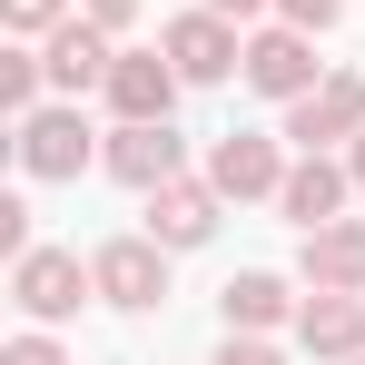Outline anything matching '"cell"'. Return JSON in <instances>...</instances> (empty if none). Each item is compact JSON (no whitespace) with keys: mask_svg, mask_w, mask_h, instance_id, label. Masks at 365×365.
<instances>
[{"mask_svg":"<svg viewBox=\"0 0 365 365\" xmlns=\"http://www.w3.org/2000/svg\"><path fill=\"white\" fill-rule=\"evenodd\" d=\"M10 297H20L30 326H69L79 297H99V277H89L69 247H30V257H10Z\"/></svg>","mask_w":365,"mask_h":365,"instance_id":"cell-1","label":"cell"},{"mask_svg":"<svg viewBox=\"0 0 365 365\" xmlns=\"http://www.w3.org/2000/svg\"><path fill=\"white\" fill-rule=\"evenodd\" d=\"M89 277H99V297H109V306L138 316V306L168 297V247H158V237H109L99 257H89Z\"/></svg>","mask_w":365,"mask_h":365,"instance_id":"cell-2","label":"cell"},{"mask_svg":"<svg viewBox=\"0 0 365 365\" xmlns=\"http://www.w3.org/2000/svg\"><path fill=\"white\" fill-rule=\"evenodd\" d=\"M247 89H267V99H306V89H316V30H297V20L257 30V40H247Z\"/></svg>","mask_w":365,"mask_h":365,"instance_id":"cell-3","label":"cell"},{"mask_svg":"<svg viewBox=\"0 0 365 365\" xmlns=\"http://www.w3.org/2000/svg\"><path fill=\"white\" fill-rule=\"evenodd\" d=\"M40 69H50V89H109V69H119V50H109V30L89 20V10H69L60 30H50V50H40Z\"/></svg>","mask_w":365,"mask_h":365,"instance_id":"cell-4","label":"cell"},{"mask_svg":"<svg viewBox=\"0 0 365 365\" xmlns=\"http://www.w3.org/2000/svg\"><path fill=\"white\" fill-rule=\"evenodd\" d=\"M158 50L178 60V79H187V89H207V79H227V69H247V50H237V30H227L217 10H178Z\"/></svg>","mask_w":365,"mask_h":365,"instance_id":"cell-5","label":"cell"},{"mask_svg":"<svg viewBox=\"0 0 365 365\" xmlns=\"http://www.w3.org/2000/svg\"><path fill=\"white\" fill-rule=\"evenodd\" d=\"M356 128H365V79H356V69H336V79H316L306 99H287V138H297V148L356 138Z\"/></svg>","mask_w":365,"mask_h":365,"instance_id":"cell-6","label":"cell"},{"mask_svg":"<svg viewBox=\"0 0 365 365\" xmlns=\"http://www.w3.org/2000/svg\"><path fill=\"white\" fill-rule=\"evenodd\" d=\"M20 168L30 178H79L89 168V119L79 109H20Z\"/></svg>","mask_w":365,"mask_h":365,"instance_id":"cell-7","label":"cell"},{"mask_svg":"<svg viewBox=\"0 0 365 365\" xmlns=\"http://www.w3.org/2000/svg\"><path fill=\"white\" fill-rule=\"evenodd\" d=\"M178 60H168V50H119V69H109V109H119V119H168V109H178Z\"/></svg>","mask_w":365,"mask_h":365,"instance_id":"cell-8","label":"cell"},{"mask_svg":"<svg viewBox=\"0 0 365 365\" xmlns=\"http://www.w3.org/2000/svg\"><path fill=\"white\" fill-rule=\"evenodd\" d=\"M306 287H326V297H365V217H326V227H306Z\"/></svg>","mask_w":365,"mask_h":365,"instance_id":"cell-9","label":"cell"},{"mask_svg":"<svg viewBox=\"0 0 365 365\" xmlns=\"http://www.w3.org/2000/svg\"><path fill=\"white\" fill-rule=\"evenodd\" d=\"M207 178H217V197H277V187H287V158H277V138L227 128V138L207 148Z\"/></svg>","mask_w":365,"mask_h":365,"instance_id":"cell-10","label":"cell"},{"mask_svg":"<svg viewBox=\"0 0 365 365\" xmlns=\"http://www.w3.org/2000/svg\"><path fill=\"white\" fill-rule=\"evenodd\" d=\"M109 178H128L138 197L168 187V178H178V128H168V119H119V138H109Z\"/></svg>","mask_w":365,"mask_h":365,"instance_id":"cell-11","label":"cell"},{"mask_svg":"<svg viewBox=\"0 0 365 365\" xmlns=\"http://www.w3.org/2000/svg\"><path fill=\"white\" fill-rule=\"evenodd\" d=\"M207 227H217V178L148 187V237H158V247H207Z\"/></svg>","mask_w":365,"mask_h":365,"instance_id":"cell-12","label":"cell"},{"mask_svg":"<svg viewBox=\"0 0 365 365\" xmlns=\"http://www.w3.org/2000/svg\"><path fill=\"white\" fill-rule=\"evenodd\" d=\"M346 187H356V168H336L326 148H306L297 168H287V187H277V207L297 227H326V217H346Z\"/></svg>","mask_w":365,"mask_h":365,"instance_id":"cell-13","label":"cell"},{"mask_svg":"<svg viewBox=\"0 0 365 365\" xmlns=\"http://www.w3.org/2000/svg\"><path fill=\"white\" fill-rule=\"evenodd\" d=\"M297 336H306V356H326V365H356L365 356V306L356 297H306V316H297Z\"/></svg>","mask_w":365,"mask_h":365,"instance_id":"cell-14","label":"cell"},{"mask_svg":"<svg viewBox=\"0 0 365 365\" xmlns=\"http://www.w3.org/2000/svg\"><path fill=\"white\" fill-rule=\"evenodd\" d=\"M217 306H227V326H237V336H267V326H287V277L247 267V277L217 287Z\"/></svg>","mask_w":365,"mask_h":365,"instance_id":"cell-15","label":"cell"},{"mask_svg":"<svg viewBox=\"0 0 365 365\" xmlns=\"http://www.w3.org/2000/svg\"><path fill=\"white\" fill-rule=\"evenodd\" d=\"M40 79H50V69L30 60V50H0V109H30V99H40Z\"/></svg>","mask_w":365,"mask_h":365,"instance_id":"cell-16","label":"cell"},{"mask_svg":"<svg viewBox=\"0 0 365 365\" xmlns=\"http://www.w3.org/2000/svg\"><path fill=\"white\" fill-rule=\"evenodd\" d=\"M0 20L30 40V30H60V20H69V0H0Z\"/></svg>","mask_w":365,"mask_h":365,"instance_id":"cell-17","label":"cell"},{"mask_svg":"<svg viewBox=\"0 0 365 365\" xmlns=\"http://www.w3.org/2000/svg\"><path fill=\"white\" fill-rule=\"evenodd\" d=\"M277 10H287L297 30H336V20H346V0H277Z\"/></svg>","mask_w":365,"mask_h":365,"instance_id":"cell-18","label":"cell"},{"mask_svg":"<svg viewBox=\"0 0 365 365\" xmlns=\"http://www.w3.org/2000/svg\"><path fill=\"white\" fill-rule=\"evenodd\" d=\"M0 365H69V356L50 346V336H10V346H0Z\"/></svg>","mask_w":365,"mask_h":365,"instance_id":"cell-19","label":"cell"},{"mask_svg":"<svg viewBox=\"0 0 365 365\" xmlns=\"http://www.w3.org/2000/svg\"><path fill=\"white\" fill-rule=\"evenodd\" d=\"M217 365H287V356H277V346H257V336H237V326H227V346H217Z\"/></svg>","mask_w":365,"mask_h":365,"instance_id":"cell-20","label":"cell"},{"mask_svg":"<svg viewBox=\"0 0 365 365\" xmlns=\"http://www.w3.org/2000/svg\"><path fill=\"white\" fill-rule=\"evenodd\" d=\"M79 10H89L99 30H119V20H128V10H138V0H79Z\"/></svg>","mask_w":365,"mask_h":365,"instance_id":"cell-21","label":"cell"},{"mask_svg":"<svg viewBox=\"0 0 365 365\" xmlns=\"http://www.w3.org/2000/svg\"><path fill=\"white\" fill-rule=\"evenodd\" d=\"M197 10H217V20H247V10H267V0H197Z\"/></svg>","mask_w":365,"mask_h":365,"instance_id":"cell-22","label":"cell"},{"mask_svg":"<svg viewBox=\"0 0 365 365\" xmlns=\"http://www.w3.org/2000/svg\"><path fill=\"white\" fill-rule=\"evenodd\" d=\"M346 168H356V187H365V128H356V158H346Z\"/></svg>","mask_w":365,"mask_h":365,"instance_id":"cell-23","label":"cell"},{"mask_svg":"<svg viewBox=\"0 0 365 365\" xmlns=\"http://www.w3.org/2000/svg\"><path fill=\"white\" fill-rule=\"evenodd\" d=\"M356 365H365V356H356Z\"/></svg>","mask_w":365,"mask_h":365,"instance_id":"cell-24","label":"cell"}]
</instances>
